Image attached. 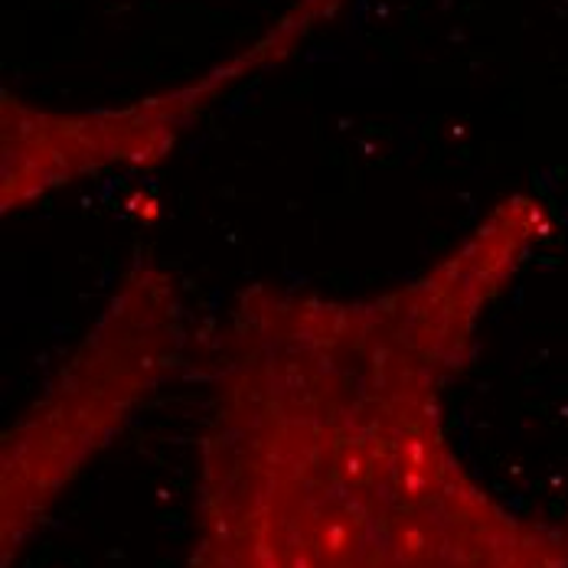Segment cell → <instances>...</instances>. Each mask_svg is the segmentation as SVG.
Wrapping results in <instances>:
<instances>
[{"instance_id":"cell-1","label":"cell","mask_w":568,"mask_h":568,"mask_svg":"<svg viewBox=\"0 0 568 568\" xmlns=\"http://www.w3.org/2000/svg\"><path fill=\"white\" fill-rule=\"evenodd\" d=\"M539 235L542 206L513 196L383 294L242 291L206 341L186 568H568V519L497 504L445 432L480 317Z\"/></svg>"},{"instance_id":"cell-2","label":"cell","mask_w":568,"mask_h":568,"mask_svg":"<svg viewBox=\"0 0 568 568\" xmlns=\"http://www.w3.org/2000/svg\"><path fill=\"white\" fill-rule=\"evenodd\" d=\"M183 343V307L171 275L138 265L53 386L3 435V568L82 464L176 369Z\"/></svg>"},{"instance_id":"cell-3","label":"cell","mask_w":568,"mask_h":568,"mask_svg":"<svg viewBox=\"0 0 568 568\" xmlns=\"http://www.w3.org/2000/svg\"><path fill=\"white\" fill-rule=\"evenodd\" d=\"M341 3L343 0H301L245 57L229 59L216 72L164 99H148L121 112H43L3 92V213L23 210L30 200L89 173L161 161L183 124L203 112L216 92L287 57L294 43L324 17H331Z\"/></svg>"}]
</instances>
